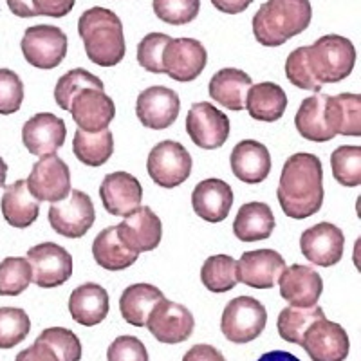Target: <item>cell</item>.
I'll list each match as a JSON object with an SVG mask.
<instances>
[{"instance_id":"cell-1","label":"cell","mask_w":361,"mask_h":361,"mask_svg":"<svg viewBox=\"0 0 361 361\" xmlns=\"http://www.w3.org/2000/svg\"><path fill=\"white\" fill-rule=\"evenodd\" d=\"M276 197L289 219L304 221L318 214L324 204V169L318 156L293 154L283 163Z\"/></svg>"},{"instance_id":"cell-42","label":"cell","mask_w":361,"mask_h":361,"mask_svg":"<svg viewBox=\"0 0 361 361\" xmlns=\"http://www.w3.org/2000/svg\"><path fill=\"white\" fill-rule=\"evenodd\" d=\"M152 6L159 20L172 25H185L197 18L201 0H154Z\"/></svg>"},{"instance_id":"cell-34","label":"cell","mask_w":361,"mask_h":361,"mask_svg":"<svg viewBox=\"0 0 361 361\" xmlns=\"http://www.w3.org/2000/svg\"><path fill=\"white\" fill-rule=\"evenodd\" d=\"M73 152L87 166H102L114 154V135L109 128L102 132H83L78 128L73 137Z\"/></svg>"},{"instance_id":"cell-30","label":"cell","mask_w":361,"mask_h":361,"mask_svg":"<svg viewBox=\"0 0 361 361\" xmlns=\"http://www.w3.org/2000/svg\"><path fill=\"white\" fill-rule=\"evenodd\" d=\"M275 230V215L266 202H246L233 221V235L243 243L266 240Z\"/></svg>"},{"instance_id":"cell-4","label":"cell","mask_w":361,"mask_h":361,"mask_svg":"<svg viewBox=\"0 0 361 361\" xmlns=\"http://www.w3.org/2000/svg\"><path fill=\"white\" fill-rule=\"evenodd\" d=\"M304 58L309 73L318 85L338 83L353 73L356 63V47L349 38L325 35L312 45H304Z\"/></svg>"},{"instance_id":"cell-23","label":"cell","mask_w":361,"mask_h":361,"mask_svg":"<svg viewBox=\"0 0 361 361\" xmlns=\"http://www.w3.org/2000/svg\"><path fill=\"white\" fill-rule=\"evenodd\" d=\"M233 206V190L226 180L212 177L201 180L192 192L193 212L206 222H222Z\"/></svg>"},{"instance_id":"cell-5","label":"cell","mask_w":361,"mask_h":361,"mask_svg":"<svg viewBox=\"0 0 361 361\" xmlns=\"http://www.w3.org/2000/svg\"><path fill=\"white\" fill-rule=\"evenodd\" d=\"M267 311L253 296H237L224 307L221 331L231 343H250L264 333Z\"/></svg>"},{"instance_id":"cell-49","label":"cell","mask_w":361,"mask_h":361,"mask_svg":"<svg viewBox=\"0 0 361 361\" xmlns=\"http://www.w3.org/2000/svg\"><path fill=\"white\" fill-rule=\"evenodd\" d=\"M183 361H226L221 350H217L212 345L199 343L193 345L192 349L185 354Z\"/></svg>"},{"instance_id":"cell-31","label":"cell","mask_w":361,"mask_h":361,"mask_svg":"<svg viewBox=\"0 0 361 361\" xmlns=\"http://www.w3.org/2000/svg\"><path fill=\"white\" fill-rule=\"evenodd\" d=\"M163 298V291L152 283H132L121 293L119 311L127 324L134 327H145L148 314Z\"/></svg>"},{"instance_id":"cell-20","label":"cell","mask_w":361,"mask_h":361,"mask_svg":"<svg viewBox=\"0 0 361 361\" xmlns=\"http://www.w3.org/2000/svg\"><path fill=\"white\" fill-rule=\"evenodd\" d=\"M280 296L291 307H314L324 293V280L311 266L293 264L279 279Z\"/></svg>"},{"instance_id":"cell-18","label":"cell","mask_w":361,"mask_h":361,"mask_svg":"<svg viewBox=\"0 0 361 361\" xmlns=\"http://www.w3.org/2000/svg\"><path fill=\"white\" fill-rule=\"evenodd\" d=\"M66 121L51 112H40L27 119L22 127V141L29 154L38 157L54 156L66 143Z\"/></svg>"},{"instance_id":"cell-2","label":"cell","mask_w":361,"mask_h":361,"mask_svg":"<svg viewBox=\"0 0 361 361\" xmlns=\"http://www.w3.org/2000/svg\"><path fill=\"white\" fill-rule=\"evenodd\" d=\"M78 33L85 45L87 58L96 66L114 67L125 58L123 24L107 8H90L82 13Z\"/></svg>"},{"instance_id":"cell-44","label":"cell","mask_w":361,"mask_h":361,"mask_svg":"<svg viewBox=\"0 0 361 361\" xmlns=\"http://www.w3.org/2000/svg\"><path fill=\"white\" fill-rule=\"evenodd\" d=\"M24 102V83L17 73L0 69V114L9 116L20 111Z\"/></svg>"},{"instance_id":"cell-40","label":"cell","mask_w":361,"mask_h":361,"mask_svg":"<svg viewBox=\"0 0 361 361\" xmlns=\"http://www.w3.org/2000/svg\"><path fill=\"white\" fill-rule=\"evenodd\" d=\"M31 331L27 312L20 307H0V349H13Z\"/></svg>"},{"instance_id":"cell-24","label":"cell","mask_w":361,"mask_h":361,"mask_svg":"<svg viewBox=\"0 0 361 361\" xmlns=\"http://www.w3.org/2000/svg\"><path fill=\"white\" fill-rule=\"evenodd\" d=\"M230 164L237 179L247 185H259L271 172V154L260 141L244 140L231 150Z\"/></svg>"},{"instance_id":"cell-11","label":"cell","mask_w":361,"mask_h":361,"mask_svg":"<svg viewBox=\"0 0 361 361\" xmlns=\"http://www.w3.org/2000/svg\"><path fill=\"white\" fill-rule=\"evenodd\" d=\"M25 185L38 202H58L71 192V170L58 156L40 157L33 164Z\"/></svg>"},{"instance_id":"cell-41","label":"cell","mask_w":361,"mask_h":361,"mask_svg":"<svg viewBox=\"0 0 361 361\" xmlns=\"http://www.w3.org/2000/svg\"><path fill=\"white\" fill-rule=\"evenodd\" d=\"M47 345L54 353L58 361H80L82 360V341L73 331L66 327L44 329L37 338Z\"/></svg>"},{"instance_id":"cell-21","label":"cell","mask_w":361,"mask_h":361,"mask_svg":"<svg viewBox=\"0 0 361 361\" xmlns=\"http://www.w3.org/2000/svg\"><path fill=\"white\" fill-rule=\"evenodd\" d=\"M116 231L125 246L130 247L135 253H145L159 246L161 237H163V224L152 208L140 206L132 214H128L121 224L116 226Z\"/></svg>"},{"instance_id":"cell-27","label":"cell","mask_w":361,"mask_h":361,"mask_svg":"<svg viewBox=\"0 0 361 361\" xmlns=\"http://www.w3.org/2000/svg\"><path fill=\"white\" fill-rule=\"evenodd\" d=\"M325 119L333 135H361V96L343 92L329 96L325 105Z\"/></svg>"},{"instance_id":"cell-51","label":"cell","mask_w":361,"mask_h":361,"mask_svg":"<svg viewBox=\"0 0 361 361\" xmlns=\"http://www.w3.org/2000/svg\"><path fill=\"white\" fill-rule=\"evenodd\" d=\"M8 8L15 17H20V18L37 17V15H35L33 2H31V0H8Z\"/></svg>"},{"instance_id":"cell-6","label":"cell","mask_w":361,"mask_h":361,"mask_svg":"<svg viewBox=\"0 0 361 361\" xmlns=\"http://www.w3.org/2000/svg\"><path fill=\"white\" fill-rule=\"evenodd\" d=\"M147 170L157 186L176 188L192 173V156L177 141H161L148 154Z\"/></svg>"},{"instance_id":"cell-12","label":"cell","mask_w":361,"mask_h":361,"mask_svg":"<svg viewBox=\"0 0 361 361\" xmlns=\"http://www.w3.org/2000/svg\"><path fill=\"white\" fill-rule=\"evenodd\" d=\"M300 345L312 361H345L350 350L347 331L327 318L316 320L305 331Z\"/></svg>"},{"instance_id":"cell-14","label":"cell","mask_w":361,"mask_h":361,"mask_svg":"<svg viewBox=\"0 0 361 361\" xmlns=\"http://www.w3.org/2000/svg\"><path fill=\"white\" fill-rule=\"evenodd\" d=\"M147 329L161 343L176 345L192 336L195 320L185 305L163 298L148 314Z\"/></svg>"},{"instance_id":"cell-3","label":"cell","mask_w":361,"mask_h":361,"mask_svg":"<svg viewBox=\"0 0 361 361\" xmlns=\"http://www.w3.org/2000/svg\"><path fill=\"white\" fill-rule=\"evenodd\" d=\"M312 18L309 0H267L253 17V35L264 47H279L304 33Z\"/></svg>"},{"instance_id":"cell-47","label":"cell","mask_w":361,"mask_h":361,"mask_svg":"<svg viewBox=\"0 0 361 361\" xmlns=\"http://www.w3.org/2000/svg\"><path fill=\"white\" fill-rule=\"evenodd\" d=\"M33 2L35 15L40 17H53V18H62L73 11L76 0H31Z\"/></svg>"},{"instance_id":"cell-16","label":"cell","mask_w":361,"mask_h":361,"mask_svg":"<svg viewBox=\"0 0 361 361\" xmlns=\"http://www.w3.org/2000/svg\"><path fill=\"white\" fill-rule=\"evenodd\" d=\"M286 271V260L275 250H253L237 260V282L253 289H271Z\"/></svg>"},{"instance_id":"cell-19","label":"cell","mask_w":361,"mask_h":361,"mask_svg":"<svg viewBox=\"0 0 361 361\" xmlns=\"http://www.w3.org/2000/svg\"><path fill=\"white\" fill-rule=\"evenodd\" d=\"M69 112L80 130L102 132L116 118V105L103 90L83 89L73 98Z\"/></svg>"},{"instance_id":"cell-38","label":"cell","mask_w":361,"mask_h":361,"mask_svg":"<svg viewBox=\"0 0 361 361\" xmlns=\"http://www.w3.org/2000/svg\"><path fill=\"white\" fill-rule=\"evenodd\" d=\"M83 89L103 90V82L98 76H94V74L85 69H73L66 73L62 78L58 80L56 87H54L56 105L62 111H69L73 98Z\"/></svg>"},{"instance_id":"cell-43","label":"cell","mask_w":361,"mask_h":361,"mask_svg":"<svg viewBox=\"0 0 361 361\" xmlns=\"http://www.w3.org/2000/svg\"><path fill=\"white\" fill-rule=\"evenodd\" d=\"M172 38L164 33H148L137 45V62L152 74H164L163 51Z\"/></svg>"},{"instance_id":"cell-33","label":"cell","mask_w":361,"mask_h":361,"mask_svg":"<svg viewBox=\"0 0 361 361\" xmlns=\"http://www.w3.org/2000/svg\"><path fill=\"white\" fill-rule=\"evenodd\" d=\"M327 98V94L318 92V94L305 98L300 105L295 116V127L305 140L314 141V143H325L334 137L333 132L329 130L327 119H325Z\"/></svg>"},{"instance_id":"cell-48","label":"cell","mask_w":361,"mask_h":361,"mask_svg":"<svg viewBox=\"0 0 361 361\" xmlns=\"http://www.w3.org/2000/svg\"><path fill=\"white\" fill-rule=\"evenodd\" d=\"M15 361H58V360L47 345H44L42 341L37 340L31 347L20 350V353L17 354V357H15Z\"/></svg>"},{"instance_id":"cell-29","label":"cell","mask_w":361,"mask_h":361,"mask_svg":"<svg viewBox=\"0 0 361 361\" xmlns=\"http://www.w3.org/2000/svg\"><path fill=\"white\" fill-rule=\"evenodd\" d=\"M246 109L251 118L257 121L273 123L279 121L288 109V94L279 83H257L247 90Z\"/></svg>"},{"instance_id":"cell-45","label":"cell","mask_w":361,"mask_h":361,"mask_svg":"<svg viewBox=\"0 0 361 361\" xmlns=\"http://www.w3.org/2000/svg\"><path fill=\"white\" fill-rule=\"evenodd\" d=\"M286 76L298 89L312 90L314 94H318L322 90V85H318L311 76V73H309V67L304 58V47H298L288 56V60H286Z\"/></svg>"},{"instance_id":"cell-52","label":"cell","mask_w":361,"mask_h":361,"mask_svg":"<svg viewBox=\"0 0 361 361\" xmlns=\"http://www.w3.org/2000/svg\"><path fill=\"white\" fill-rule=\"evenodd\" d=\"M257 361H300L295 354L288 350H271V353L262 354Z\"/></svg>"},{"instance_id":"cell-36","label":"cell","mask_w":361,"mask_h":361,"mask_svg":"<svg viewBox=\"0 0 361 361\" xmlns=\"http://www.w3.org/2000/svg\"><path fill=\"white\" fill-rule=\"evenodd\" d=\"M237 260L230 255H214L206 259L201 269L202 286L209 293H228L237 286Z\"/></svg>"},{"instance_id":"cell-25","label":"cell","mask_w":361,"mask_h":361,"mask_svg":"<svg viewBox=\"0 0 361 361\" xmlns=\"http://www.w3.org/2000/svg\"><path fill=\"white\" fill-rule=\"evenodd\" d=\"M69 312L76 324L94 327L107 318L109 293L99 283H82L80 288L71 293Z\"/></svg>"},{"instance_id":"cell-37","label":"cell","mask_w":361,"mask_h":361,"mask_svg":"<svg viewBox=\"0 0 361 361\" xmlns=\"http://www.w3.org/2000/svg\"><path fill=\"white\" fill-rule=\"evenodd\" d=\"M333 177L341 186L356 188L361 185V147L341 145L331 154Z\"/></svg>"},{"instance_id":"cell-39","label":"cell","mask_w":361,"mask_h":361,"mask_svg":"<svg viewBox=\"0 0 361 361\" xmlns=\"http://www.w3.org/2000/svg\"><path fill=\"white\" fill-rule=\"evenodd\" d=\"M33 282L27 259L8 257L0 262V296H18Z\"/></svg>"},{"instance_id":"cell-53","label":"cell","mask_w":361,"mask_h":361,"mask_svg":"<svg viewBox=\"0 0 361 361\" xmlns=\"http://www.w3.org/2000/svg\"><path fill=\"white\" fill-rule=\"evenodd\" d=\"M6 177H8V164H6V161L0 157V188H4Z\"/></svg>"},{"instance_id":"cell-8","label":"cell","mask_w":361,"mask_h":361,"mask_svg":"<svg viewBox=\"0 0 361 361\" xmlns=\"http://www.w3.org/2000/svg\"><path fill=\"white\" fill-rule=\"evenodd\" d=\"M96 219L92 199L82 190H71L62 201L53 202L49 208V224L58 235L80 238L87 235Z\"/></svg>"},{"instance_id":"cell-50","label":"cell","mask_w":361,"mask_h":361,"mask_svg":"<svg viewBox=\"0 0 361 361\" xmlns=\"http://www.w3.org/2000/svg\"><path fill=\"white\" fill-rule=\"evenodd\" d=\"M253 0H212V4L222 13L228 15H238V13L246 11Z\"/></svg>"},{"instance_id":"cell-13","label":"cell","mask_w":361,"mask_h":361,"mask_svg":"<svg viewBox=\"0 0 361 361\" xmlns=\"http://www.w3.org/2000/svg\"><path fill=\"white\" fill-rule=\"evenodd\" d=\"M208 62L204 45L195 38H172L163 51V71L176 82H193Z\"/></svg>"},{"instance_id":"cell-7","label":"cell","mask_w":361,"mask_h":361,"mask_svg":"<svg viewBox=\"0 0 361 361\" xmlns=\"http://www.w3.org/2000/svg\"><path fill=\"white\" fill-rule=\"evenodd\" d=\"M67 35L56 25H33L27 27L20 42L22 53L37 69H54L67 54Z\"/></svg>"},{"instance_id":"cell-17","label":"cell","mask_w":361,"mask_h":361,"mask_svg":"<svg viewBox=\"0 0 361 361\" xmlns=\"http://www.w3.org/2000/svg\"><path fill=\"white\" fill-rule=\"evenodd\" d=\"M343 231L331 222H320L305 230L300 237V250L311 264L331 267L343 257Z\"/></svg>"},{"instance_id":"cell-35","label":"cell","mask_w":361,"mask_h":361,"mask_svg":"<svg viewBox=\"0 0 361 361\" xmlns=\"http://www.w3.org/2000/svg\"><path fill=\"white\" fill-rule=\"evenodd\" d=\"M320 318H325V312L316 305L314 307H286L279 314L276 329L283 341L300 345L305 331Z\"/></svg>"},{"instance_id":"cell-22","label":"cell","mask_w":361,"mask_h":361,"mask_svg":"<svg viewBox=\"0 0 361 361\" xmlns=\"http://www.w3.org/2000/svg\"><path fill=\"white\" fill-rule=\"evenodd\" d=\"M103 208L116 217H127L143 201L141 183L128 172H112L103 177L99 186Z\"/></svg>"},{"instance_id":"cell-28","label":"cell","mask_w":361,"mask_h":361,"mask_svg":"<svg viewBox=\"0 0 361 361\" xmlns=\"http://www.w3.org/2000/svg\"><path fill=\"white\" fill-rule=\"evenodd\" d=\"M0 208H2L6 222L13 228H18V230L29 228L40 214V202L31 195L25 180L22 179L6 186Z\"/></svg>"},{"instance_id":"cell-46","label":"cell","mask_w":361,"mask_h":361,"mask_svg":"<svg viewBox=\"0 0 361 361\" xmlns=\"http://www.w3.org/2000/svg\"><path fill=\"white\" fill-rule=\"evenodd\" d=\"M107 361H148L147 347L135 336H118L107 349Z\"/></svg>"},{"instance_id":"cell-9","label":"cell","mask_w":361,"mask_h":361,"mask_svg":"<svg viewBox=\"0 0 361 361\" xmlns=\"http://www.w3.org/2000/svg\"><path fill=\"white\" fill-rule=\"evenodd\" d=\"M33 283L38 288L53 289L63 286L73 276V257L66 247L54 243H44L27 250Z\"/></svg>"},{"instance_id":"cell-15","label":"cell","mask_w":361,"mask_h":361,"mask_svg":"<svg viewBox=\"0 0 361 361\" xmlns=\"http://www.w3.org/2000/svg\"><path fill=\"white\" fill-rule=\"evenodd\" d=\"M180 112V99L176 90L163 85L148 87L137 96L135 116L141 125L152 130H164L176 123Z\"/></svg>"},{"instance_id":"cell-10","label":"cell","mask_w":361,"mask_h":361,"mask_svg":"<svg viewBox=\"0 0 361 361\" xmlns=\"http://www.w3.org/2000/svg\"><path fill=\"white\" fill-rule=\"evenodd\" d=\"M230 119L208 102L193 103L186 116L190 140L202 150H217L230 137Z\"/></svg>"},{"instance_id":"cell-26","label":"cell","mask_w":361,"mask_h":361,"mask_svg":"<svg viewBox=\"0 0 361 361\" xmlns=\"http://www.w3.org/2000/svg\"><path fill=\"white\" fill-rule=\"evenodd\" d=\"M253 85L250 74L240 69L226 67L215 73L209 80L208 92L214 102L230 111H244L246 109L247 90Z\"/></svg>"},{"instance_id":"cell-32","label":"cell","mask_w":361,"mask_h":361,"mask_svg":"<svg viewBox=\"0 0 361 361\" xmlns=\"http://www.w3.org/2000/svg\"><path fill=\"white\" fill-rule=\"evenodd\" d=\"M92 257L103 269L123 271L135 264L140 253L125 246L116 231V226H109L96 235L94 243H92Z\"/></svg>"}]
</instances>
